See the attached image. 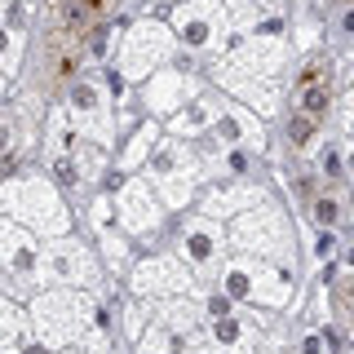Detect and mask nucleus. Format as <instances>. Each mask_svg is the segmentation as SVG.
<instances>
[{
    "instance_id": "nucleus-1",
    "label": "nucleus",
    "mask_w": 354,
    "mask_h": 354,
    "mask_svg": "<svg viewBox=\"0 0 354 354\" xmlns=\"http://www.w3.org/2000/svg\"><path fill=\"white\" fill-rule=\"evenodd\" d=\"M111 9V0H71V9H66V27L80 31L84 22H97Z\"/></svg>"
},
{
    "instance_id": "nucleus-2",
    "label": "nucleus",
    "mask_w": 354,
    "mask_h": 354,
    "mask_svg": "<svg viewBox=\"0 0 354 354\" xmlns=\"http://www.w3.org/2000/svg\"><path fill=\"white\" fill-rule=\"evenodd\" d=\"M301 106H306V111H315V115H319V111H324V106H328V88H319V84H310V88H306V93H301Z\"/></svg>"
},
{
    "instance_id": "nucleus-3",
    "label": "nucleus",
    "mask_w": 354,
    "mask_h": 354,
    "mask_svg": "<svg viewBox=\"0 0 354 354\" xmlns=\"http://www.w3.org/2000/svg\"><path fill=\"white\" fill-rule=\"evenodd\" d=\"M315 213H319V221H337V199H324Z\"/></svg>"
}]
</instances>
